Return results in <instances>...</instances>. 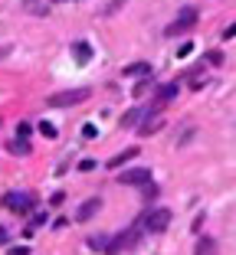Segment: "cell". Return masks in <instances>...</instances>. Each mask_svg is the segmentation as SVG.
Instances as JSON below:
<instances>
[{
	"mask_svg": "<svg viewBox=\"0 0 236 255\" xmlns=\"http://www.w3.org/2000/svg\"><path fill=\"white\" fill-rule=\"evenodd\" d=\"M122 75H131V79H145V75H154V69L148 62H128L122 69Z\"/></svg>",
	"mask_w": 236,
	"mask_h": 255,
	"instance_id": "7c38bea8",
	"label": "cell"
},
{
	"mask_svg": "<svg viewBox=\"0 0 236 255\" xmlns=\"http://www.w3.org/2000/svg\"><path fill=\"white\" fill-rule=\"evenodd\" d=\"M89 249H99V252H105V249H108V236H89Z\"/></svg>",
	"mask_w": 236,
	"mask_h": 255,
	"instance_id": "e0dca14e",
	"label": "cell"
},
{
	"mask_svg": "<svg viewBox=\"0 0 236 255\" xmlns=\"http://www.w3.org/2000/svg\"><path fill=\"white\" fill-rule=\"evenodd\" d=\"M138 154H141V150H138V147H125L122 154H118V157H112V160H108V167H112V170H118V167H122V164H128V160H135Z\"/></svg>",
	"mask_w": 236,
	"mask_h": 255,
	"instance_id": "4fadbf2b",
	"label": "cell"
},
{
	"mask_svg": "<svg viewBox=\"0 0 236 255\" xmlns=\"http://www.w3.org/2000/svg\"><path fill=\"white\" fill-rule=\"evenodd\" d=\"M148 180H151V170H148V167H135V170L118 173V183H122V187H145Z\"/></svg>",
	"mask_w": 236,
	"mask_h": 255,
	"instance_id": "52a82bcc",
	"label": "cell"
},
{
	"mask_svg": "<svg viewBox=\"0 0 236 255\" xmlns=\"http://www.w3.org/2000/svg\"><path fill=\"white\" fill-rule=\"evenodd\" d=\"M138 229H141V223H138L135 229H128V233H122V236H115V239H108V249H105V252H108V255H118V252H125V249H131V246L138 242V236H141Z\"/></svg>",
	"mask_w": 236,
	"mask_h": 255,
	"instance_id": "8992f818",
	"label": "cell"
},
{
	"mask_svg": "<svg viewBox=\"0 0 236 255\" xmlns=\"http://www.w3.org/2000/svg\"><path fill=\"white\" fill-rule=\"evenodd\" d=\"M141 115H145V108H131V112L122 115V128H135L138 121H141Z\"/></svg>",
	"mask_w": 236,
	"mask_h": 255,
	"instance_id": "9a60e30c",
	"label": "cell"
},
{
	"mask_svg": "<svg viewBox=\"0 0 236 255\" xmlns=\"http://www.w3.org/2000/svg\"><path fill=\"white\" fill-rule=\"evenodd\" d=\"M207 62H210V66H220L223 56H220V53H210V56H207Z\"/></svg>",
	"mask_w": 236,
	"mask_h": 255,
	"instance_id": "d4e9b609",
	"label": "cell"
},
{
	"mask_svg": "<svg viewBox=\"0 0 236 255\" xmlns=\"http://www.w3.org/2000/svg\"><path fill=\"white\" fill-rule=\"evenodd\" d=\"M3 206H7L10 213H23V216H26L36 203H33L30 193H23V190H10V193H3Z\"/></svg>",
	"mask_w": 236,
	"mask_h": 255,
	"instance_id": "277c9868",
	"label": "cell"
},
{
	"mask_svg": "<svg viewBox=\"0 0 236 255\" xmlns=\"http://www.w3.org/2000/svg\"><path fill=\"white\" fill-rule=\"evenodd\" d=\"M30 131H33V125H26V121L16 125V137H20V141H30Z\"/></svg>",
	"mask_w": 236,
	"mask_h": 255,
	"instance_id": "d6986e66",
	"label": "cell"
},
{
	"mask_svg": "<svg viewBox=\"0 0 236 255\" xmlns=\"http://www.w3.org/2000/svg\"><path fill=\"white\" fill-rule=\"evenodd\" d=\"M92 53H95V49H92L89 39H76V43H72V56H76L79 66H85V62L92 59Z\"/></svg>",
	"mask_w": 236,
	"mask_h": 255,
	"instance_id": "30bf717a",
	"label": "cell"
},
{
	"mask_svg": "<svg viewBox=\"0 0 236 255\" xmlns=\"http://www.w3.org/2000/svg\"><path fill=\"white\" fill-rule=\"evenodd\" d=\"M92 92L89 89H69V92H56V95H49L46 98V105L49 108H72V105H79V102H85Z\"/></svg>",
	"mask_w": 236,
	"mask_h": 255,
	"instance_id": "3957f363",
	"label": "cell"
},
{
	"mask_svg": "<svg viewBox=\"0 0 236 255\" xmlns=\"http://www.w3.org/2000/svg\"><path fill=\"white\" fill-rule=\"evenodd\" d=\"M99 206H102V200H99V196H89V200H85L82 206H79L76 219H79V223H89V219L95 216V213H99Z\"/></svg>",
	"mask_w": 236,
	"mask_h": 255,
	"instance_id": "9c48e42d",
	"label": "cell"
},
{
	"mask_svg": "<svg viewBox=\"0 0 236 255\" xmlns=\"http://www.w3.org/2000/svg\"><path fill=\"white\" fill-rule=\"evenodd\" d=\"M161 125H164V118H161V108H145V115H141V121H138V134L141 137H151L161 131Z\"/></svg>",
	"mask_w": 236,
	"mask_h": 255,
	"instance_id": "5b68a950",
	"label": "cell"
},
{
	"mask_svg": "<svg viewBox=\"0 0 236 255\" xmlns=\"http://www.w3.org/2000/svg\"><path fill=\"white\" fill-rule=\"evenodd\" d=\"M23 10H26V13H36V16L49 13V7H46L43 0H23Z\"/></svg>",
	"mask_w": 236,
	"mask_h": 255,
	"instance_id": "5bb4252c",
	"label": "cell"
},
{
	"mask_svg": "<svg viewBox=\"0 0 236 255\" xmlns=\"http://www.w3.org/2000/svg\"><path fill=\"white\" fill-rule=\"evenodd\" d=\"M194 53V43H191V39H187V43H181V46H177V56H181V59H187V56H191Z\"/></svg>",
	"mask_w": 236,
	"mask_h": 255,
	"instance_id": "7402d4cb",
	"label": "cell"
},
{
	"mask_svg": "<svg viewBox=\"0 0 236 255\" xmlns=\"http://www.w3.org/2000/svg\"><path fill=\"white\" fill-rule=\"evenodd\" d=\"M26 252H30L26 246H13V249H10V255H26Z\"/></svg>",
	"mask_w": 236,
	"mask_h": 255,
	"instance_id": "4316f807",
	"label": "cell"
},
{
	"mask_svg": "<svg viewBox=\"0 0 236 255\" xmlns=\"http://www.w3.org/2000/svg\"><path fill=\"white\" fill-rule=\"evenodd\" d=\"M168 226H171V210L168 206H154L151 213L141 216V229H145V233H164Z\"/></svg>",
	"mask_w": 236,
	"mask_h": 255,
	"instance_id": "7a4b0ae2",
	"label": "cell"
},
{
	"mask_svg": "<svg viewBox=\"0 0 236 255\" xmlns=\"http://www.w3.org/2000/svg\"><path fill=\"white\" fill-rule=\"evenodd\" d=\"M39 131H43V137H49V141H53V137H59L56 125H49V121H43V125H39Z\"/></svg>",
	"mask_w": 236,
	"mask_h": 255,
	"instance_id": "ffe728a7",
	"label": "cell"
},
{
	"mask_svg": "<svg viewBox=\"0 0 236 255\" xmlns=\"http://www.w3.org/2000/svg\"><path fill=\"white\" fill-rule=\"evenodd\" d=\"M194 255H220V246H217L214 236H200V239H197V249H194Z\"/></svg>",
	"mask_w": 236,
	"mask_h": 255,
	"instance_id": "8fae6325",
	"label": "cell"
},
{
	"mask_svg": "<svg viewBox=\"0 0 236 255\" xmlns=\"http://www.w3.org/2000/svg\"><path fill=\"white\" fill-rule=\"evenodd\" d=\"M177 95H181V85H177V82H168V85H161V89L158 92H154V105H168V102H174V98Z\"/></svg>",
	"mask_w": 236,
	"mask_h": 255,
	"instance_id": "ba28073f",
	"label": "cell"
},
{
	"mask_svg": "<svg viewBox=\"0 0 236 255\" xmlns=\"http://www.w3.org/2000/svg\"><path fill=\"white\" fill-rule=\"evenodd\" d=\"M79 170H82V173L95 170V160H89V157H85V160H79Z\"/></svg>",
	"mask_w": 236,
	"mask_h": 255,
	"instance_id": "cb8c5ba5",
	"label": "cell"
},
{
	"mask_svg": "<svg viewBox=\"0 0 236 255\" xmlns=\"http://www.w3.org/2000/svg\"><path fill=\"white\" fill-rule=\"evenodd\" d=\"M95 134H99V128L92 125V121H89V125H82V137H95Z\"/></svg>",
	"mask_w": 236,
	"mask_h": 255,
	"instance_id": "603a6c76",
	"label": "cell"
},
{
	"mask_svg": "<svg viewBox=\"0 0 236 255\" xmlns=\"http://www.w3.org/2000/svg\"><path fill=\"white\" fill-rule=\"evenodd\" d=\"M7 242H10V233H7V229H0V246H7Z\"/></svg>",
	"mask_w": 236,
	"mask_h": 255,
	"instance_id": "83f0119b",
	"label": "cell"
},
{
	"mask_svg": "<svg viewBox=\"0 0 236 255\" xmlns=\"http://www.w3.org/2000/svg\"><path fill=\"white\" fill-rule=\"evenodd\" d=\"M46 223H49L46 210H43V213H33V216H30V229H39V226H46Z\"/></svg>",
	"mask_w": 236,
	"mask_h": 255,
	"instance_id": "ac0fdd59",
	"label": "cell"
},
{
	"mask_svg": "<svg viewBox=\"0 0 236 255\" xmlns=\"http://www.w3.org/2000/svg\"><path fill=\"white\" fill-rule=\"evenodd\" d=\"M197 20H200V10L197 7H181V13H177L174 23L164 30V36H184V33L194 30V23H197Z\"/></svg>",
	"mask_w": 236,
	"mask_h": 255,
	"instance_id": "6da1fadb",
	"label": "cell"
},
{
	"mask_svg": "<svg viewBox=\"0 0 236 255\" xmlns=\"http://www.w3.org/2000/svg\"><path fill=\"white\" fill-rule=\"evenodd\" d=\"M194 137V128H184V134H181V144H187Z\"/></svg>",
	"mask_w": 236,
	"mask_h": 255,
	"instance_id": "484cf974",
	"label": "cell"
},
{
	"mask_svg": "<svg viewBox=\"0 0 236 255\" xmlns=\"http://www.w3.org/2000/svg\"><path fill=\"white\" fill-rule=\"evenodd\" d=\"M10 150H13V154H20V157H26V154H30V141L13 137V141H10Z\"/></svg>",
	"mask_w": 236,
	"mask_h": 255,
	"instance_id": "2e32d148",
	"label": "cell"
},
{
	"mask_svg": "<svg viewBox=\"0 0 236 255\" xmlns=\"http://www.w3.org/2000/svg\"><path fill=\"white\" fill-rule=\"evenodd\" d=\"M148 85H151V75H145V79H141V82L135 85V98H141V95H145V92H148Z\"/></svg>",
	"mask_w": 236,
	"mask_h": 255,
	"instance_id": "44dd1931",
	"label": "cell"
}]
</instances>
